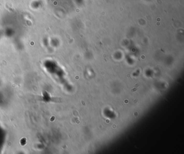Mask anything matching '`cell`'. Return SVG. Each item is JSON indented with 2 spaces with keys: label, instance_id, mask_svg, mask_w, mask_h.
Wrapping results in <instances>:
<instances>
[{
  "label": "cell",
  "instance_id": "1",
  "mask_svg": "<svg viewBox=\"0 0 184 154\" xmlns=\"http://www.w3.org/2000/svg\"><path fill=\"white\" fill-rule=\"evenodd\" d=\"M137 89H138V88H136V87H133V88H132V89L131 90V92L132 93H134V92H136L137 91Z\"/></svg>",
  "mask_w": 184,
  "mask_h": 154
}]
</instances>
